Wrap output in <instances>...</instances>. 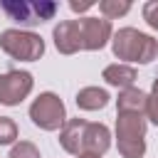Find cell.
<instances>
[{"instance_id":"cell-17","label":"cell","mask_w":158,"mask_h":158,"mask_svg":"<svg viewBox=\"0 0 158 158\" xmlns=\"http://www.w3.org/2000/svg\"><path fill=\"white\" fill-rule=\"evenodd\" d=\"M146 118L158 126V77L153 79V86H151V94H148V111H146Z\"/></svg>"},{"instance_id":"cell-13","label":"cell","mask_w":158,"mask_h":158,"mask_svg":"<svg viewBox=\"0 0 158 158\" xmlns=\"http://www.w3.org/2000/svg\"><path fill=\"white\" fill-rule=\"evenodd\" d=\"M109 99H111L109 91L101 89V86H84L74 96L77 109H81V111H99V109H104L109 104Z\"/></svg>"},{"instance_id":"cell-7","label":"cell","mask_w":158,"mask_h":158,"mask_svg":"<svg viewBox=\"0 0 158 158\" xmlns=\"http://www.w3.org/2000/svg\"><path fill=\"white\" fill-rule=\"evenodd\" d=\"M77 25H79V35H81V49H86V52L104 49L114 37L111 20H106V17H79Z\"/></svg>"},{"instance_id":"cell-11","label":"cell","mask_w":158,"mask_h":158,"mask_svg":"<svg viewBox=\"0 0 158 158\" xmlns=\"http://www.w3.org/2000/svg\"><path fill=\"white\" fill-rule=\"evenodd\" d=\"M101 79H104L109 86H116L118 91H123V89H131V86L136 84L138 74H136V69H133L131 64H121V62H116V64L104 67Z\"/></svg>"},{"instance_id":"cell-5","label":"cell","mask_w":158,"mask_h":158,"mask_svg":"<svg viewBox=\"0 0 158 158\" xmlns=\"http://www.w3.org/2000/svg\"><path fill=\"white\" fill-rule=\"evenodd\" d=\"M0 7L5 10V15L20 25H42L47 20H52L59 10L57 2L49 0H2Z\"/></svg>"},{"instance_id":"cell-10","label":"cell","mask_w":158,"mask_h":158,"mask_svg":"<svg viewBox=\"0 0 158 158\" xmlns=\"http://www.w3.org/2000/svg\"><path fill=\"white\" fill-rule=\"evenodd\" d=\"M89 121L84 118H67V123L62 126L59 131V146L69 153V156H81V146H84V128H86Z\"/></svg>"},{"instance_id":"cell-12","label":"cell","mask_w":158,"mask_h":158,"mask_svg":"<svg viewBox=\"0 0 158 158\" xmlns=\"http://www.w3.org/2000/svg\"><path fill=\"white\" fill-rule=\"evenodd\" d=\"M148 111V94L131 86V89H123L118 91L116 96V114H143L146 116Z\"/></svg>"},{"instance_id":"cell-18","label":"cell","mask_w":158,"mask_h":158,"mask_svg":"<svg viewBox=\"0 0 158 158\" xmlns=\"http://www.w3.org/2000/svg\"><path fill=\"white\" fill-rule=\"evenodd\" d=\"M143 20L148 22L151 30L158 32V0H148V2L143 5Z\"/></svg>"},{"instance_id":"cell-3","label":"cell","mask_w":158,"mask_h":158,"mask_svg":"<svg viewBox=\"0 0 158 158\" xmlns=\"http://www.w3.org/2000/svg\"><path fill=\"white\" fill-rule=\"evenodd\" d=\"M0 49L20 62H37L44 54V40L32 30H2L0 32Z\"/></svg>"},{"instance_id":"cell-20","label":"cell","mask_w":158,"mask_h":158,"mask_svg":"<svg viewBox=\"0 0 158 158\" xmlns=\"http://www.w3.org/2000/svg\"><path fill=\"white\" fill-rule=\"evenodd\" d=\"M79 158H101V156H79Z\"/></svg>"},{"instance_id":"cell-4","label":"cell","mask_w":158,"mask_h":158,"mask_svg":"<svg viewBox=\"0 0 158 158\" xmlns=\"http://www.w3.org/2000/svg\"><path fill=\"white\" fill-rule=\"evenodd\" d=\"M30 121L42 131H62L67 123V106L54 91H42L30 104Z\"/></svg>"},{"instance_id":"cell-2","label":"cell","mask_w":158,"mask_h":158,"mask_svg":"<svg viewBox=\"0 0 158 158\" xmlns=\"http://www.w3.org/2000/svg\"><path fill=\"white\" fill-rule=\"evenodd\" d=\"M146 128L143 114H116V146L121 158L146 156Z\"/></svg>"},{"instance_id":"cell-1","label":"cell","mask_w":158,"mask_h":158,"mask_svg":"<svg viewBox=\"0 0 158 158\" xmlns=\"http://www.w3.org/2000/svg\"><path fill=\"white\" fill-rule=\"evenodd\" d=\"M111 52L121 64H151L158 57V40L136 27H121L111 37Z\"/></svg>"},{"instance_id":"cell-8","label":"cell","mask_w":158,"mask_h":158,"mask_svg":"<svg viewBox=\"0 0 158 158\" xmlns=\"http://www.w3.org/2000/svg\"><path fill=\"white\" fill-rule=\"evenodd\" d=\"M52 40L59 54H77L81 49V35L77 20H62L52 30Z\"/></svg>"},{"instance_id":"cell-9","label":"cell","mask_w":158,"mask_h":158,"mask_svg":"<svg viewBox=\"0 0 158 158\" xmlns=\"http://www.w3.org/2000/svg\"><path fill=\"white\" fill-rule=\"evenodd\" d=\"M111 148V131L106 123H86L81 156H104Z\"/></svg>"},{"instance_id":"cell-14","label":"cell","mask_w":158,"mask_h":158,"mask_svg":"<svg viewBox=\"0 0 158 158\" xmlns=\"http://www.w3.org/2000/svg\"><path fill=\"white\" fill-rule=\"evenodd\" d=\"M128 10H131V2H128V0H101V2H99V12H101V17H106V20L123 17Z\"/></svg>"},{"instance_id":"cell-16","label":"cell","mask_w":158,"mask_h":158,"mask_svg":"<svg viewBox=\"0 0 158 158\" xmlns=\"http://www.w3.org/2000/svg\"><path fill=\"white\" fill-rule=\"evenodd\" d=\"M7 158H42V156H40V148L32 141H17L10 148V156Z\"/></svg>"},{"instance_id":"cell-15","label":"cell","mask_w":158,"mask_h":158,"mask_svg":"<svg viewBox=\"0 0 158 158\" xmlns=\"http://www.w3.org/2000/svg\"><path fill=\"white\" fill-rule=\"evenodd\" d=\"M17 141V123L10 116H0V146H15Z\"/></svg>"},{"instance_id":"cell-19","label":"cell","mask_w":158,"mask_h":158,"mask_svg":"<svg viewBox=\"0 0 158 158\" xmlns=\"http://www.w3.org/2000/svg\"><path fill=\"white\" fill-rule=\"evenodd\" d=\"M89 7H94L91 0H81V2H79V0H69V10H72V12H86Z\"/></svg>"},{"instance_id":"cell-6","label":"cell","mask_w":158,"mask_h":158,"mask_svg":"<svg viewBox=\"0 0 158 158\" xmlns=\"http://www.w3.org/2000/svg\"><path fill=\"white\" fill-rule=\"evenodd\" d=\"M35 89V79L25 69H10L0 74V104L2 106H20Z\"/></svg>"}]
</instances>
